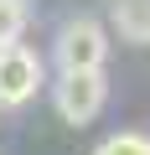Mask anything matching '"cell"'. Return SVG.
Listing matches in <instances>:
<instances>
[{"instance_id": "6da1fadb", "label": "cell", "mask_w": 150, "mask_h": 155, "mask_svg": "<svg viewBox=\"0 0 150 155\" xmlns=\"http://www.w3.org/2000/svg\"><path fill=\"white\" fill-rule=\"evenodd\" d=\"M104 57H109V36H104V26L93 16L67 21L57 31V41H52V62L62 72H93V67H104Z\"/></svg>"}, {"instance_id": "7a4b0ae2", "label": "cell", "mask_w": 150, "mask_h": 155, "mask_svg": "<svg viewBox=\"0 0 150 155\" xmlns=\"http://www.w3.org/2000/svg\"><path fill=\"white\" fill-rule=\"evenodd\" d=\"M104 98H109V83H104L98 67L93 72H62L57 88H52V104H57V114L67 124H93L98 109H104Z\"/></svg>"}, {"instance_id": "3957f363", "label": "cell", "mask_w": 150, "mask_h": 155, "mask_svg": "<svg viewBox=\"0 0 150 155\" xmlns=\"http://www.w3.org/2000/svg\"><path fill=\"white\" fill-rule=\"evenodd\" d=\"M42 83H47V67H42V57L31 47H21V41L0 47V104H5V109L36 98Z\"/></svg>"}, {"instance_id": "277c9868", "label": "cell", "mask_w": 150, "mask_h": 155, "mask_svg": "<svg viewBox=\"0 0 150 155\" xmlns=\"http://www.w3.org/2000/svg\"><path fill=\"white\" fill-rule=\"evenodd\" d=\"M114 26L124 41H150V0H114Z\"/></svg>"}, {"instance_id": "5b68a950", "label": "cell", "mask_w": 150, "mask_h": 155, "mask_svg": "<svg viewBox=\"0 0 150 155\" xmlns=\"http://www.w3.org/2000/svg\"><path fill=\"white\" fill-rule=\"evenodd\" d=\"M26 31V0H0V47L21 41Z\"/></svg>"}, {"instance_id": "8992f818", "label": "cell", "mask_w": 150, "mask_h": 155, "mask_svg": "<svg viewBox=\"0 0 150 155\" xmlns=\"http://www.w3.org/2000/svg\"><path fill=\"white\" fill-rule=\"evenodd\" d=\"M93 155H150V134H109Z\"/></svg>"}]
</instances>
